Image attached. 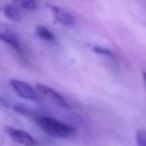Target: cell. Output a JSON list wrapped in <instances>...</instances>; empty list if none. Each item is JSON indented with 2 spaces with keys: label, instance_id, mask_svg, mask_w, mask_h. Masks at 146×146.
<instances>
[{
  "label": "cell",
  "instance_id": "cell-1",
  "mask_svg": "<svg viewBox=\"0 0 146 146\" xmlns=\"http://www.w3.org/2000/svg\"><path fill=\"white\" fill-rule=\"evenodd\" d=\"M36 124L47 135L57 138H66L75 132V128L50 116H35Z\"/></svg>",
  "mask_w": 146,
  "mask_h": 146
},
{
  "label": "cell",
  "instance_id": "cell-2",
  "mask_svg": "<svg viewBox=\"0 0 146 146\" xmlns=\"http://www.w3.org/2000/svg\"><path fill=\"white\" fill-rule=\"evenodd\" d=\"M0 40H2L5 43L10 46L19 55H23L22 44L19 42L17 33L7 23H3V22H0Z\"/></svg>",
  "mask_w": 146,
  "mask_h": 146
},
{
  "label": "cell",
  "instance_id": "cell-3",
  "mask_svg": "<svg viewBox=\"0 0 146 146\" xmlns=\"http://www.w3.org/2000/svg\"><path fill=\"white\" fill-rule=\"evenodd\" d=\"M5 131L17 144H21V145H24V146H36L38 145V140L32 135H30L29 132H26L22 129H17V128H14V127L6 125Z\"/></svg>",
  "mask_w": 146,
  "mask_h": 146
},
{
  "label": "cell",
  "instance_id": "cell-4",
  "mask_svg": "<svg viewBox=\"0 0 146 146\" xmlns=\"http://www.w3.org/2000/svg\"><path fill=\"white\" fill-rule=\"evenodd\" d=\"M11 88L16 91V94L18 96H21L24 99L27 100H36L38 99V95L36 91L26 82L22 81V80H17V79H11L9 81Z\"/></svg>",
  "mask_w": 146,
  "mask_h": 146
},
{
  "label": "cell",
  "instance_id": "cell-5",
  "mask_svg": "<svg viewBox=\"0 0 146 146\" xmlns=\"http://www.w3.org/2000/svg\"><path fill=\"white\" fill-rule=\"evenodd\" d=\"M36 91L44 98H48L55 103H57L59 106L64 107V108H70V105L68 103L66 102V99L59 94L57 92L56 90H54L52 88L46 86V84H41V83H38L36 84Z\"/></svg>",
  "mask_w": 146,
  "mask_h": 146
},
{
  "label": "cell",
  "instance_id": "cell-6",
  "mask_svg": "<svg viewBox=\"0 0 146 146\" xmlns=\"http://www.w3.org/2000/svg\"><path fill=\"white\" fill-rule=\"evenodd\" d=\"M50 11L54 19L64 26H71L74 24V17L66 9L58 6H50Z\"/></svg>",
  "mask_w": 146,
  "mask_h": 146
},
{
  "label": "cell",
  "instance_id": "cell-7",
  "mask_svg": "<svg viewBox=\"0 0 146 146\" xmlns=\"http://www.w3.org/2000/svg\"><path fill=\"white\" fill-rule=\"evenodd\" d=\"M1 10H2L3 15H5L7 18H9L10 21L17 22V21L21 19V14H19L17 7H15V6H13V5H9V3L3 5V6L1 7Z\"/></svg>",
  "mask_w": 146,
  "mask_h": 146
},
{
  "label": "cell",
  "instance_id": "cell-8",
  "mask_svg": "<svg viewBox=\"0 0 146 146\" xmlns=\"http://www.w3.org/2000/svg\"><path fill=\"white\" fill-rule=\"evenodd\" d=\"M34 32L42 40H46V41H55V35L51 33L50 30H48L43 25H36Z\"/></svg>",
  "mask_w": 146,
  "mask_h": 146
},
{
  "label": "cell",
  "instance_id": "cell-9",
  "mask_svg": "<svg viewBox=\"0 0 146 146\" xmlns=\"http://www.w3.org/2000/svg\"><path fill=\"white\" fill-rule=\"evenodd\" d=\"M89 48H90L94 52H96V54H98V55L106 56V57H114L113 52H112L108 48H106V47H103V46H99V44H89Z\"/></svg>",
  "mask_w": 146,
  "mask_h": 146
},
{
  "label": "cell",
  "instance_id": "cell-10",
  "mask_svg": "<svg viewBox=\"0 0 146 146\" xmlns=\"http://www.w3.org/2000/svg\"><path fill=\"white\" fill-rule=\"evenodd\" d=\"M135 139H136L137 146H146V130L143 128L136 130Z\"/></svg>",
  "mask_w": 146,
  "mask_h": 146
},
{
  "label": "cell",
  "instance_id": "cell-11",
  "mask_svg": "<svg viewBox=\"0 0 146 146\" xmlns=\"http://www.w3.org/2000/svg\"><path fill=\"white\" fill-rule=\"evenodd\" d=\"M15 2L24 8V9H27V10H34L36 8V2L35 0H15Z\"/></svg>",
  "mask_w": 146,
  "mask_h": 146
},
{
  "label": "cell",
  "instance_id": "cell-12",
  "mask_svg": "<svg viewBox=\"0 0 146 146\" xmlns=\"http://www.w3.org/2000/svg\"><path fill=\"white\" fill-rule=\"evenodd\" d=\"M14 110H15L16 112H18V113L23 114V115H26V116H33L32 111H31L30 108H27L24 104H21V103L15 104V105H14Z\"/></svg>",
  "mask_w": 146,
  "mask_h": 146
},
{
  "label": "cell",
  "instance_id": "cell-13",
  "mask_svg": "<svg viewBox=\"0 0 146 146\" xmlns=\"http://www.w3.org/2000/svg\"><path fill=\"white\" fill-rule=\"evenodd\" d=\"M9 106H10L9 102L6 98H3L2 96H0V107H9Z\"/></svg>",
  "mask_w": 146,
  "mask_h": 146
}]
</instances>
